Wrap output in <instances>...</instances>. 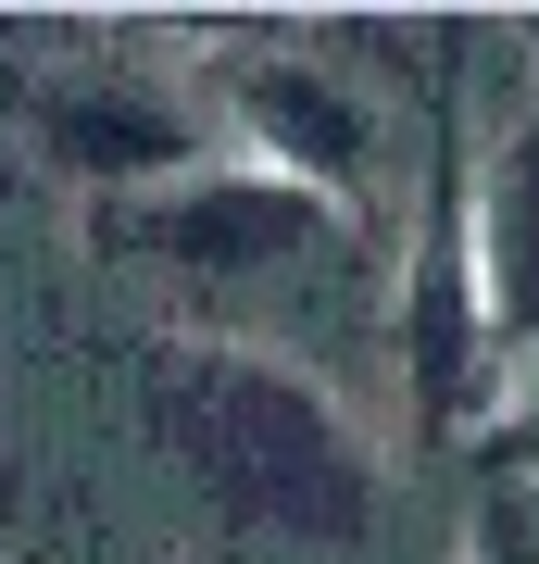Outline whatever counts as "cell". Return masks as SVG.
Returning <instances> with one entry per match:
<instances>
[{
  "label": "cell",
  "instance_id": "6da1fadb",
  "mask_svg": "<svg viewBox=\"0 0 539 564\" xmlns=\"http://www.w3.org/2000/svg\"><path fill=\"white\" fill-rule=\"evenodd\" d=\"M139 414L163 464L251 540H364L377 527V440L314 364L263 339H151Z\"/></svg>",
  "mask_w": 539,
  "mask_h": 564
},
{
  "label": "cell",
  "instance_id": "7a4b0ae2",
  "mask_svg": "<svg viewBox=\"0 0 539 564\" xmlns=\"http://www.w3.org/2000/svg\"><path fill=\"white\" fill-rule=\"evenodd\" d=\"M88 239L126 251V263H151V276H176V289H277V276H314L326 251L352 263V214L314 202V188H289V176H251V163L214 151V163H201V176H176V188L100 202Z\"/></svg>",
  "mask_w": 539,
  "mask_h": 564
},
{
  "label": "cell",
  "instance_id": "3957f363",
  "mask_svg": "<svg viewBox=\"0 0 539 564\" xmlns=\"http://www.w3.org/2000/svg\"><path fill=\"white\" fill-rule=\"evenodd\" d=\"M188 101L214 126V151L251 163V176H289V188H314V202H339V214L377 188V101H364L339 63L289 51V39L214 51V76H201Z\"/></svg>",
  "mask_w": 539,
  "mask_h": 564
},
{
  "label": "cell",
  "instance_id": "277c9868",
  "mask_svg": "<svg viewBox=\"0 0 539 564\" xmlns=\"http://www.w3.org/2000/svg\"><path fill=\"white\" fill-rule=\"evenodd\" d=\"M389 351H401V389H414V426H427V440H452V426H477V414L502 402L452 139H440V176L414 188V251H401V289H389Z\"/></svg>",
  "mask_w": 539,
  "mask_h": 564
},
{
  "label": "cell",
  "instance_id": "5b68a950",
  "mask_svg": "<svg viewBox=\"0 0 539 564\" xmlns=\"http://www.w3.org/2000/svg\"><path fill=\"white\" fill-rule=\"evenodd\" d=\"M39 151L88 202H139V188H176L214 163V126H201L188 88H151V76H100V88H51L39 101Z\"/></svg>",
  "mask_w": 539,
  "mask_h": 564
},
{
  "label": "cell",
  "instance_id": "8992f818",
  "mask_svg": "<svg viewBox=\"0 0 539 564\" xmlns=\"http://www.w3.org/2000/svg\"><path fill=\"white\" fill-rule=\"evenodd\" d=\"M464 239H477V302H489V364L539 377V113L464 163Z\"/></svg>",
  "mask_w": 539,
  "mask_h": 564
},
{
  "label": "cell",
  "instance_id": "52a82bcc",
  "mask_svg": "<svg viewBox=\"0 0 539 564\" xmlns=\"http://www.w3.org/2000/svg\"><path fill=\"white\" fill-rule=\"evenodd\" d=\"M452 564H539V477H489Z\"/></svg>",
  "mask_w": 539,
  "mask_h": 564
},
{
  "label": "cell",
  "instance_id": "ba28073f",
  "mask_svg": "<svg viewBox=\"0 0 539 564\" xmlns=\"http://www.w3.org/2000/svg\"><path fill=\"white\" fill-rule=\"evenodd\" d=\"M527 76H539V25H527Z\"/></svg>",
  "mask_w": 539,
  "mask_h": 564
},
{
  "label": "cell",
  "instance_id": "9c48e42d",
  "mask_svg": "<svg viewBox=\"0 0 539 564\" xmlns=\"http://www.w3.org/2000/svg\"><path fill=\"white\" fill-rule=\"evenodd\" d=\"M527 414H539V377H527Z\"/></svg>",
  "mask_w": 539,
  "mask_h": 564
}]
</instances>
